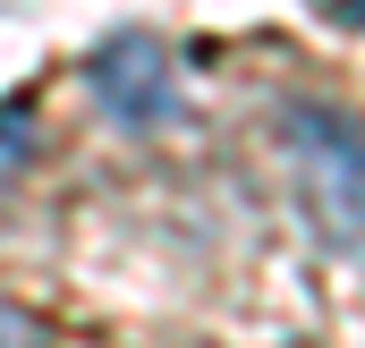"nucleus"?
Segmentation results:
<instances>
[{
	"mask_svg": "<svg viewBox=\"0 0 365 348\" xmlns=\"http://www.w3.org/2000/svg\"><path fill=\"white\" fill-rule=\"evenodd\" d=\"M280 162H289V195L306 213V230L340 255L365 247V119L340 102H289L280 111Z\"/></svg>",
	"mask_w": 365,
	"mask_h": 348,
	"instance_id": "f257e3e1",
	"label": "nucleus"
},
{
	"mask_svg": "<svg viewBox=\"0 0 365 348\" xmlns=\"http://www.w3.org/2000/svg\"><path fill=\"white\" fill-rule=\"evenodd\" d=\"M86 86L119 128H162L179 111V68H170L162 34H110L86 60Z\"/></svg>",
	"mask_w": 365,
	"mask_h": 348,
	"instance_id": "f03ea898",
	"label": "nucleus"
},
{
	"mask_svg": "<svg viewBox=\"0 0 365 348\" xmlns=\"http://www.w3.org/2000/svg\"><path fill=\"white\" fill-rule=\"evenodd\" d=\"M34 162V119H26V102H0V187Z\"/></svg>",
	"mask_w": 365,
	"mask_h": 348,
	"instance_id": "7ed1b4c3",
	"label": "nucleus"
},
{
	"mask_svg": "<svg viewBox=\"0 0 365 348\" xmlns=\"http://www.w3.org/2000/svg\"><path fill=\"white\" fill-rule=\"evenodd\" d=\"M9 340H34V323H26L17 306H0V348H9Z\"/></svg>",
	"mask_w": 365,
	"mask_h": 348,
	"instance_id": "20e7f679",
	"label": "nucleus"
}]
</instances>
